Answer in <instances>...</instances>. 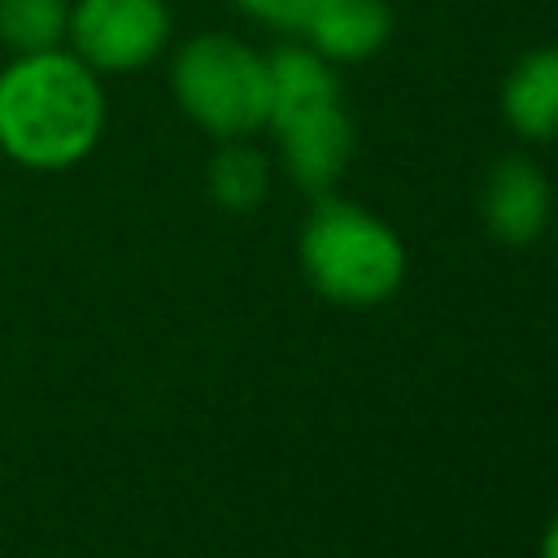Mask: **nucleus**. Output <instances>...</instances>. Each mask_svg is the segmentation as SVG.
I'll return each instance as SVG.
<instances>
[{"instance_id":"obj_1","label":"nucleus","mask_w":558,"mask_h":558,"mask_svg":"<svg viewBox=\"0 0 558 558\" xmlns=\"http://www.w3.org/2000/svg\"><path fill=\"white\" fill-rule=\"evenodd\" d=\"M109 100L100 74L65 44L13 52L0 65V161L57 174L92 157L105 135Z\"/></svg>"},{"instance_id":"obj_2","label":"nucleus","mask_w":558,"mask_h":558,"mask_svg":"<svg viewBox=\"0 0 558 558\" xmlns=\"http://www.w3.org/2000/svg\"><path fill=\"white\" fill-rule=\"evenodd\" d=\"M296 257L305 283L349 310L388 301L405 279L401 235L357 201L323 196L301 222Z\"/></svg>"},{"instance_id":"obj_3","label":"nucleus","mask_w":558,"mask_h":558,"mask_svg":"<svg viewBox=\"0 0 558 558\" xmlns=\"http://www.w3.org/2000/svg\"><path fill=\"white\" fill-rule=\"evenodd\" d=\"M170 96L179 113L222 140H248L266 126L270 83L266 52L227 31H201L183 39L170 57Z\"/></svg>"},{"instance_id":"obj_4","label":"nucleus","mask_w":558,"mask_h":558,"mask_svg":"<svg viewBox=\"0 0 558 558\" xmlns=\"http://www.w3.org/2000/svg\"><path fill=\"white\" fill-rule=\"evenodd\" d=\"M174 35L166 0H70L65 48L105 74H135L153 65Z\"/></svg>"},{"instance_id":"obj_5","label":"nucleus","mask_w":558,"mask_h":558,"mask_svg":"<svg viewBox=\"0 0 558 558\" xmlns=\"http://www.w3.org/2000/svg\"><path fill=\"white\" fill-rule=\"evenodd\" d=\"M270 131L279 140L283 170L305 192H327L353 157V118L344 109V96L327 100V105L296 109L288 118H275Z\"/></svg>"},{"instance_id":"obj_6","label":"nucleus","mask_w":558,"mask_h":558,"mask_svg":"<svg viewBox=\"0 0 558 558\" xmlns=\"http://www.w3.org/2000/svg\"><path fill=\"white\" fill-rule=\"evenodd\" d=\"M554 214V192L545 170L523 157V153H506L488 174H484V192H480V218L488 227L493 240L501 244H532Z\"/></svg>"},{"instance_id":"obj_7","label":"nucleus","mask_w":558,"mask_h":558,"mask_svg":"<svg viewBox=\"0 0 558 558\" xmlns=\"http://www.w3.org/2000/svg\"><path fill=\"white\" fill-rule=\"evenodd\" d=\"M296 35L331 65H362L392 35V4L388 0H318Z\"/></svg>"},{"instance_id":"obj_8","label":"nucleus","mask_w":558,"mask_h":558,"mask_svg":"<svg viewBox=\"0 0 558 558\" xmlns=\"http://www.w3.org/2000/svg\"><path fill=\"white\" fill-rule=\"evenodd\" d=\"M501 118L519 140H558V44L523 52L501 78Z\"/></svg>"},{"instance_id":"obj_9","label":"nucleus","mask_w":558,"mask_h":558,"mask_svg":"<svg viewBox=\"0 0 558 558\" xmlns=\"http://www.w3.org/2000/svg\"><path fill=\"white\" fill-rule=\"evenodd\" d=\"M266 83H270L266 126L275 118L296 113V109L340 100V74H336V65L327 57H318L310 44H279L275 52H266Z\"/></svg>"},{"instance_id":"obj_10","label":"nucleus","mask_w":558,"mask_h":558,"mask_svg":"<svg viewBox=\"0 0 558 558\" xmlns=\"http://www.w3.org/2000/svg\"><path fill=\"white\" fill-rule=\"evenodd\" d=\"M205 187L227 214H248L270 192V161L248 140H222V148L209 157Z\"/></svg>"},{"instance_id":"obj_11","label":"nucleus","mask_w":558,"mask_h":558,"mask_svg":"<svg viewBox=\"0 0 558 558\" xmlns=\"http://www.w3.org/2000/svg\"><path fill=\"white\" fill-rule=\"evenodd\" d=\"M70 0H0V44L4 52H44L65 44Z\"/></svg>"},{"instance_id":"obj_12","label":"nucleus","mask_w":558,"mask_h":558,"mask_svg":"<svg viewBox=\"0 0 558 558\" xmlns=\"http://www.w3.org/2000/svg\"><path fill=\"white\" fill-rule=\"evenodd\" d=\"M244 17H253V22H262V26H270V31H288V35H296L301 31V22L310 17V9L318 4V0H231Z\"/></svg>"},{"instance_id":"obj_13","label":"nucleus","mask_w":558,"mask_h":558,"mask_svg":"<svg viewBox=\"0 0 558 558\" xmlns=\"http://www.w3.org/2000/svg\"><path fill=\"white\" fill-rule=\"evenodd\" d=\"M541 558H558V514L549 519V527L541 536Z\"/></svg>"}]
</instances>
